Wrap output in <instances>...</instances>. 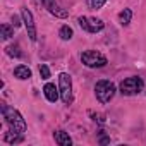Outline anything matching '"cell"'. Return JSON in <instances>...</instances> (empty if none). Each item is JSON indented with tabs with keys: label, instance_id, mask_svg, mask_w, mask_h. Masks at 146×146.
I'll list each match as a JSON object with an SVG mask.
<instances>
[{
	"label": "cell",
	"instance_id": "1",
	"mask_svg": "<svg viewBox=\"0 0 146 146\" xmlns=\"http://www.w3.org/2000/svg\"><path fill=\"white\" fill-rule=\"evenodd\" d=\"M2 113H4V117H5V120H7V124L11 125L12 131L21 132V134L26 131V122H24L23 115H21L16 108H12V107L2 103Z\"/></svg>",
	"mask_w": 146,
	"mask_h": 146
},
{
	"label": "cell",
	"instance_id": "2",
	"mask_svg": "<svg viewBox=\"0 0 146 146\" xmlns=\"http://www.w3.org/2000/svg\"><path fill=\"white\" fill-rule=\"evenodd\" d=\"M58 90H60V98L65 105H70L74 96H72V79L67 72H62L58 76Z\"/></svg>",
	"mask_w": 146,
	"mask_h": 146
},
{
	"label": "cell",
	"instance_id": "3",
	"mask_svg": "<svg viewBox=\"0 0 146 146\" xmlns=\"http://www.w3.org/2000/svg\"><path fill=\"white\" fill-rule=\"evenodd\" d=\"M95 95H96L98 102L108 103L115 95V84L110 83V81H98L96 86H95Z\"/></svg>",
	"mask_w": 146,
	"mask_h": 146
},
{
	"label": "cell",
	"instance_id": "4",
	"mask_svg": "<svg viewBox=\"0 0 146 146\" xmlns=\"http://www.w3.org/2000/svg\"><path fill=\"white\" fill-rule=\"evenodd\" d=\"M143 88H144V83H143V79L137 78V76L127 78V79H124V81L120 83V93H122V95H127V96L137 95L139 91H143Z\"/></svg>",
	"mask_w": 146,
	"mask_h": 146
},
{
	"label": "cell",
	"instance_id": "5",
	"mask_svg": "<svg viewBox=\"0 0 146 146\" xmlns=\"http://www.w3.org/2000/svg\"><path fill=\"white\" fill-rule=\"evenodd\" d=\"M81 60H83V64L88 65V67H105V65H107V58H105L102 53L93 52V50L84 52V53L81 55Z\"/></svg>",
	"mask_w": 146,
	"mask_h": 146
},
{
	"label": "cell",
	"instance_id": "6",
	"mask_svg": "<svg viewBox=\"0 0 146 146\" xmlns=\"http://www.w3.org/2000/svg\"><path fill=\"white\" fill-rule=\"evenodd\" d=\"M78 21H79L81 28L86 29V31H90V33H98V31H102L103 26H105L103 21H102V19H96V17H79Z\"/></svg>",
	"mask_w": 146,
	"mask_h": 146
},
{
	"label": "cell",
	"instance_id": "7",
	"mask_svg": "<svg viewBox=\"0 0 146 146\" xmlns=\"http://www.w3.org/2000/svg\"><path fill=\"white\" fill-rule=\"evenodd\" d=\"M23 14V21H24V26L28 29V36L31 38V41H36V28H35V21H33V14L28 11V9H23L21 11Z\"/></svg>",
	"mask_w": 146,
	"mask_h": 146
},
{
	"label": "cell",
	"instance_id": "8",
	"mask_svg": "<svg viewBox=\"0 0 146 146\" xmlns=\"http://www.w3.org/2000/svg\"><path fill=\"white\" fill-rule=\"evenodd\" d=\"M40 2L48 9L50 14L57 16V17H67V11H64L58 4H57V0H40Z\"/></svg>",
	"mask_w": 146,
	"mask_h": 146
},
{
	"label": "cell",
	"instance_id": "9",
	"mask_svg": "<svg viewBox=\"0 0 146 146\" xmlns=\"http://www.w3.org/2000/svg\"><path fill=\"white\" fill-rule=\"evenodd\" d=\"M43 93H45L46 100H48V102H52V103H55V102L58 100V96H60V90H57V88H55V84H52V83H46V84H45Z\"/></svg>",
	"mask_w": 146,
	"mask_h": 146
},
{
	"label": "cell",
	"instance_id": "10",
	"mask_svg": "<svg viewBox=\"0 0 146 146\" xmlns=\"http://www.w3.org/2000/svg\"><path fill=\"white\" fill-rule=\"evenodd\" d=\"M14 76L17 79H29L31 78V69L28 65H17L14 69Z\"/></svg>",
	"mask_w": 146,
	"mask_h": 146
},
{
	"label": "cell",
	"instance_id": "11",
	"mask_svg": "<svg viewBox=\"0 0 146 146\" xmlns=\"http://www.w3.org/2000/svg\"><path fill=\"white\" fill-rule=\"evenodd\" d=\"M53 136H55V141H57L60 146H70V144H72V139H70L69 134L64 132V131H57Z\"/></svg>",
	"mask_w": 146,
	"mask_h": 146
},
{
	"label": "cell",
	"instance_id": "12",
	"mask_svg": "<svg viewBox=\"0 0 146 146\" xmlns=\"http://www.w3.org/2000/svg\"><path fill=\"white\" fill-rule=\"evenodd\" d=\"M4 139H5L7 143H21V141H23V136H21V132H16V131L11 129L9 132H5Z\"/></svg>",
	"mask_w": 146,
	"mask_h": 146
},
{
	"label": "cell",
	"instance_id": "13",
	"mask_svg": "<svg viewBox=\"0 0 146 146\" xmlns=\"http://www.w3.org/2000/svg\"><path fill=\"white\" fill-rule=\"evenodd\" d=\"M131 17H132L131 9H124V11L119 14V21H120V24H122V26H127V24L131 23Z\"/></svg>",
	"mask_w": 146,
	"mask_h": 146
},
{
	"label": "cell",
	"instance_id": "14",
	"mask_svg": "<svg viewBox=\"0 0 146 146\" xmlns=\"http://www.w3.org/2000/svg\"><path fill=\"white\" fill-rule=\"evenodd\" d=\"M0 33H2V38L4 40H9L14 35V29L11 26H7V24H2V26H0Z\"/></svg>",
	"mask_w": 146,
	"mask_h": 146
},
{
	"label": "cell",
	"instance_id": "15",
	"mask_svg": "<svg viewBox=\"0 0 146 146\" xmlns=\"http://www.w3.org/2000/svg\"><path fill=\"white\" fill-rule=\"evenodd\" d=\"M58 35H60V38H62V40H65V41H67V40H70V38H72V29H70L69 26H62V28H60V31H58Z\"/></svg>",
	"mask_w": 146,
	"mask_h": 146
},
{
	"label": "cell",
	"instance_id": "16",
	"mask_svg": "<svg viewBox=\"0 0 146 146\" xmlns=\"http://www.w3.org/2000/svg\"><path fill=\"white\" fill-rule=\"evenodd\" d=\"M7 53H9L11 57H21V52H19V46H17V45L7 46Z\"/></svg>",
	"mask_w": 146,
	"mask_h": 146
},
{
	"label": "cell",
	"instance_id": "17",
	"mask_svg": "<svg viewBox=\"0 0 146 146\" xmlns=\"http://www.w3.org/2000/svg\"><path fill=\"white\" fill-rule=\"evenodd\" d=\"M40 74H41V79H48L50 78V69H48V65H40Z\"/></svg>",
	"mask_w": 146,
	"mask_h": 146
},
{
	"label": "cell",
	"instance_id": "18",
	"mask_svg": "<svg viewBox=\"0 0 146 146\" xmlns=\"http://www.w3.org/2000/svg\"><path fill=\"white\" fill-rule=\"evenodd\" d=\"M105 4H107V0H90V5L93 9H102Z\"/></svg>",
	"mask_w": 146,
	"mask_h": 146
},
{
	"label": "cell",
	"instance_id": "19",
	"mask_svg": "<svg viewBox=\"0 0 146 146\" xmlns=\"http://www.w3.org/2000/svg\"><path fill=\"white\" fill-rule=\"evenodd\" d=\"M12 21H14V26H16V28H17V26L21 24V21H19V17H16V16H14V19H12Z\"/></svg>",
	"mask_w": 146,
	"mask_h": 146
}]
</instances>
